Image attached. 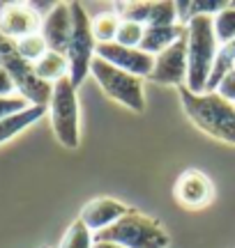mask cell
Returning <instances> with one entry per match:
<instances>
[{
    "instance_id": "obj_6",
    "label": "cell",
    "mask_w": 235,
    "mask_h": 248,
    "mask_svg": "<svg viewBox=\"0 0 235 248\" xmlns=\"http://www.w3.org/2000/svg\"><path fill=\"white\" fill-rule=\"evenodd\" d=\"M90 74L95 80L100 83V88L104 90V94L111 99H116L118 104L127 106L134 113H143L145 110V97H143V78H138L134 74L118 69L109 62H104L101 58L95 55V60L90 64Z\"/></svg>"
},
{
    "instance_id": "obj_26",
    "label": "cell",
    "mask_w": 235,
    "mask_h": 248,
    "mask_svg": "<svg viewBox=\"0 0 235 248\" xmlns=\"http://www.w3.org/2000/svg\"><path fill=\"white\" fill-rule=\"evenodd\" d=\"M14 92H17V85H14L12 76L0 67V97H14Z\"/></svg>"
},
{
    "instance_id": "obj_3",
    "label": "cell",
    "mask_w": 235,
    "mask_h": 248,
    "mask_svg": "<svg viewBox=\"0 0 235 248\" xmlns=\"http://www.w3.org/2000/svg\"><path fill=\"white\" fill-rule=\"evenodd\" d=\"M95 239L113 241L125 248H166L171 244V234L157 218L138 209H129L120 221L109 225L106 230L97 232Z\"/></svg>"
},
{
    "instance_id": "obj_12",
    "label": "cell",
    "mask_w": 235,
    "mask_h": 248,
    "mask_svg": "<svg viewBox=\"0 0 235 248\" xmlns=\"http://www.w3.org/2000/svg\"><path fill=\"white\" fill-rule=\"evenodd\" d=\"M173 195L178 204L187 207V209H201L210 204L212 195H215V188H212V182L205 172L201 170H185L175 186H173Z\"/></svg>"
},
{
    "instance_id": "obj_17",
    "label": "cell",
    "mask_w": 235,
    "mask_h": 248,
    "mask_svg": "<svg viewBox=\"0 0 235 248\" xmlns=\"http://www.w3.org/2000/svg\"><path fill=\"white\" fill-rule=\"evenodd\" d=\"M120 16L116 12H104V14H97L92 18V35H95V42L97 44H109V42H116L118 30H120Z\"/></svg>"
},
{
    "instance_id": "obj_4",
    "label": "cell",
    "mask_w": 235,
    "mask_h": 248,
    "mask_svg": "<svg viewBox=\"0 0 235 248\" xmlns=\"http://www.w3.org/2000/svg\"><path fill=\"white\" fill-rule=\"evenodd\" d=\"M0 67L7 71L17 92L23 99H28L33 106H49L51 94H53V85H49L35 74L33 62H28L23 55L18 53L17 44L7 39V37L0 32Z\"/></svg>"
},
{
    "instance_id": "obj_20",
    "label": "cell",
    "mask_w": 235,
    "mask_h": 248,
    "mask_svg": "<svg viewBox=\"0 0 235 248\" xmlns=\"http://www.w3.org/2000/svg\"><path fill=\"white\" fill-rule=\"evenodd\" d=\"M92 232L85 228V223L79 218V221H74L67 232H65L63 241H60V248H92Z\"/></svg>"
},
{
    "instance_id": "obj_8",
    "label": "cell",
    "mask_w": 235,
    "mask_h": 248,
    "mask_svg": "<svg viewBox=\"0 0 235 248\" xmlns=\"http://www.w3.org/2000/svg\"><path fill=\"white\" fill-rule=\"evenodd\" d=\"M187 48H189V30L168 46L166 51L154 55V67L148 80L159 85H185L187 83Z\"/></svg>"
},
{
    "instance_id": "obj_9",
    "label": "cell",
    "mask_w": 235,
    "mask_h": 248,
    "mask_svg": "<svg viewBox=\"0 0 235 248\" xmlns=\"http://www.w3.org/2000/svg\"><path fill=\"white\" fill-rule=\"evenodd\" d=\"M42 21L44 18L37 14L28 2H0V32L18 42L23 37H30L42 30Z\"/></svg>"
},
{
    "instance_id": "obj_2",
    "label": "cell",
    "mask_w": 235,
    "mask_h": 248,
    "mask_svg": "<svg viewBox=\"0 0 235 248\" xmlns=\"http://www.w3.org/2000/svg\"><path fill=\"white\" fill-rule=\"evenodd\" d=\"M189 48H187V88L194 94H203L210 80L219 42L215 35V16H196L189 26Z\"/></svg>"
},
{
    "instance_id": "obj_25",
    "label": "cell",
    "mask_w": 235,
    "mask_h": 248,
    "mask_svg": "<svg viewBox=\"0 0 235 248\" xmlns=\"http://www.w3.org/2000/svg\"><path fill=\"white\" fill-rule=\"evenodd\" d=\"M217 92H219V94H221L224 99H228L231 104H235V64H233V69H231L226 76L221 78V83H219Z\"/></svg>"
},
{
    "instance_id": "obj_24",
    "label": "cell",
    "mask_w": 235,
    "mask_h": 248,
    "mask_svg": "<svg viewBox=\"0 0 235 248\" xmlns=\"http://www.w3.org/2000/svg\"><path fill=\"white\" fill-rule=\"evenodd\" d=\"M28 106H33L28 99H23L21 94H14V97H0V120H5L9 115H17L21 110H26Z\"/></svg>"
},
{
    "instance_id": "obj_27",
    "label": "cell",
    "mask_w": 235,
    "mask_h": 248,
    "mask_svg": "<svg viewBox=\"0 0 235 248\" xmlns=\"http://www.w3.org/2000/svg\"><path fill=\"white\" fill-rule=\"evenodd\" d=\"M92 248H125V246H120V244H113V241H97V239H95Z\"/></svg>"
},
{
    "instance_id": "obj_19",
    "label": "cell",
    "mask_w": 235,
    "mask_h": 248,
    "mask_svg": "<svg viewBox=\"0 0 235 248\" xmlns=\"http://www.w3.org/2000/svg\"><path fill=\"white\" fill-rule=\"evenodd\" d=\"M175 21H178L175 2H171V0H159V2H152L150 16H148V23H145V26L164 28V26H175Z\"/></svg>"
},
{
    "instance_id": "obj_21",
    "label": "cell",
    "mask_w": 235,
    "mask_h": 248,
    "mask_svg": "<svg viewBox=\"0 0 235 248\" xmlns=\"http://www.w3.org/2000/svg\"><path fill=\"white\" fill-rule=\"evenodd\" d=\"M215 35H217V42L221 46L231 44L235 39V9L231 5L215 16Z\"/></svg>"
},
{
    "instance_id": "obj_5",
    "label": "cell",
    "mask_w": 235,
    "mask_h": 248,
    "mask_svg": "<svg viewBox=\"0 0 235 248\" xmlns=\"http://www.w3.org/2000/svg\"><path fill=\"white\" fill-rule=\"evenodd\" d=\"M49 115H51V126L58 142L63 147L76 150L81 142V131H79V99H76V88L72 85L69 76L53 83V94L49 101Z\"/></svg>"
},
{
    "instance_id": "obj_28",
    "label": "cell",
    "mask_w": 235,
    "mask_h": 248,
    "mask_svg": "<svg viewBox=\"0 0 235 248\" xmlns=\"http://www.w3.org/2000/svg\"><path fill=\"white\" fill-rule=\"evenodd\" d=\"M228 5H231V7H233V9H235V2H228Z\"/></svg>"
},
{
    "instance_id": "obj_29",
    "label": "cell",
    "mask_w": 235,
    "mask_h": 248,
    "mask_svg": "<svg viewBox=\"0 0 235 248\" xmlns=\"http://www.w3.org/2000/svg\"><path fill=\"white\" fill-rule=\"evenodd\" d=\"M44 248H46V246H44Z\"/></svg>"
},
{
    "instance_id": "obj_13",
    "label": "cell",
    "mask_w": 235,
    "mask_h": 248,
    "mask_svg": "<svg viewBox=\"0 0 235 248\" xmlns=\"http://www.w3.org/2000/svg\"><path fill=\"white\" fill-rule=\"evenodd\" d=\"M127 212H129V207L113 200V198H95L81 209L79 218L85 223L88 230L97 234V232L106 230L109 225H113L116 221H120Z\"/></svg>"
},
{
    "instance_id": "obj_23",
    "label": "cell",
    "mask_w": 235,
    "mask_h": 248,
    "mask_svg": "<svg viewBox=\"0 0 235 248\" xmlns=\"http://www.w3.org/2000/svg\"><path fill=\"white\" fill-rule=\"evenodd\" d=\"M143 32H145V26H141V23H127V21H122V23H120V30H118L116 44L129 46V48H138V46H141V42H143Z\"/></svg>"
},
{
    "instance_id": "obj_7",
    "label": "cell",
    "mask_w": 235,
    "mask_h": 248,
    "mask_svg": "<svg viewBox=\"0 0 235 248\" xmlns=\"http://www.w3.org/2000/svg\"><path fill=\"white\" fill-rule=\"evenodd\" d=\"M69 5H72L74 30L72 39H69V48H67V60H69V80H72L74 88H79L85 80V76L90 74L97 42L92 35V18L81 7V2H69Z\"/></svg>"
},
{
    "instance_id": "obj_11",
    "label": "cell",
    "mask_w": 235,
    "mask_h": 248,
    "mask_svg": "<svg viewBox=\"0 0 235 248\" xmlns=\"http://www.w3.org/2000/svg\"><path fill=\"white\" fill-rule=\"evenodd\" d=\"M74 30V18H72V5L69 2H55V7L49 12V16L42 21V37H44L49 51L67 55L69 48V39H72Z\"/></svg>"
},
{
    "instance_id": "obj_1",
    "label": "cell",
    "mask_w": 235,
    "mask_h": 248,
    "mask_svg": "<svg viewBox=\"0 0 235 248\" xmlns=\"http://www.w3.org/2000/svg\"><path fill=\"white\" fill-rule=\"evenodd\" d=\"M182 108L194 126L217 140L235 145V104L224 99L219 92H203L194 94L187 85L178 88Z\"/></svg>"
},
{
    "instance_id": "obj_14",
    "label": "cell",
    "mask_w": 235,
    "mask_h": 248,
    "mask_svg": "<svg viewBox=\"0 0 235 248\" xmlns=\"http://www.w3.org/2000/svg\"><path fill=\"white\" fill-rule=\"evenodd\" d=\"M187 32V26L182 23H175V26H164V28H152L145 26L143 32V42H141V51L150 55H159L162 51H166L168 46H173L182 35Z\"/></svg>"
},
{
    "instance_id": "obj_18",
    "label": "cell",
    "mask_w": 235,
    "mask_h": 248,
    "mask_svg": "<svg viewBox=\"0 0 235 248\" xmlns=\"http://www.w3.org/2000/svg\"><path fill=\"white\" fill-rule=\"evenodd\" d=\"M113 7L118 9L116 14L120 16V21H127V23H141V26H145V23H148V16H150V7H152V2H143V0H127V2H116Z\"/></svg>"
},
{
    "instance_id": "obj_16",
    "label": "cell",
    "mask_w": 235,
    "mask_h": 248,
    "mask_svg": "<svg viewBox=\"0 0 235 248\" xmlns=\"http://www.w3.org/2000/svg\"><path fill=\"white\" fill-rule=\"evenodd\" d=\"M33 67H35L37 76L44 83H49V85H53L58 80H63L65 76H69V60H67V55L55 53V51H46Z\"/></svg>"
},
{
    "instance_id": "obj_10",
    "label": "cell",
    "mask_w": 235,
    "mask_h": 248,
    "mask_svg": "<svg viewBox=\"0 0 235 248\" xmlns=\"http://www.w3.org/2000/svg\"><path fill=\"white\" fill-rule=\"evenodd\" d=\"M97 58H101L104 62H109L118 69L127 71V74H134L138 78H148L150 71L154 67V55L145 53L141 48H129V46H120L116 42L109 44H97L95 51Z\"/></svg>"
},
{
    "instance_id": "obj_22",
    "label": "cell",
    "mask_w": 235,
    "mask_h": 248,
    "mask_svg": "<svg viewBox=\"0 0 235 248\" xmlns=\"http://www.w3.org/2000/svg\"><path fill=\"white\" fill-rule=\"evenodd\" d=\"M18 48V53L23 55L28 62H33L35 64L42 55L49 51V46H46L44 42V37H42V32H35V35H30V37H23V39H18V42H14Z\"/></svg>"
},
{
    "instance_id": "obj_15",
    "label": "cell",
    "mask_w": 235,
    "mask_h": 248,
    "mask_svg": "<svg viewBox=\"0 0 235 248\" xmlns=\"http://www.w3.org/2000/svg\"><path fill=\"white\" fill-rule=\"evenodd\" d=\"M46 110H49V106H28L26 110H21L17 115L0 120V145L7 142L9 138L18 136L21 131H26L30 124H35L39 117H44Z\"/></svg>"
}]
</instances>
